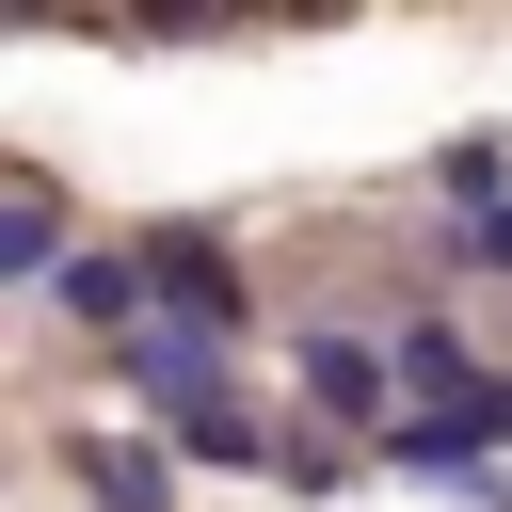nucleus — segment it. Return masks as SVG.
<instances>
[{"label":"nucleus","instance_id":"nucleus-6","mask_svg":"<svg viewBox=\"0 0 512 512\" xmlns=\"http://www.w3.org/2000/svg\"><path fill=\"white\" fill-rule=\"evenodd\" d=\"M384 368H400V400H416V416H448V400H464V384H480V352H464V336H448V320H432V336H400V352H384Z\"/></svg>","mask_w":512,"mask_h":512},{"label":"nucleus","instance_id":"nucleus-2","mask_svg":"<svg viewBox=\"0 0 512 512\" xmlns=\"http://www.w3.org/2000/svg\"><path fill=\"white\" fill-rule=\"evenodd\" d=\"M384 384H400V368H384L368 336H304V432H336V448L368 432V448H384V432H400V416H384Z\"/></svg>","mask_w":512,"mask_h":512},{"label":"nucleus","instance_id":"nucleus-3","mask_svg":"<svg viewBox=\"0 0 512 512\" xmlns=\"http://www.w3.org/2000/svg\"><path fill=\"white\" fill-rule=\"evenodd\" d=\"M144 288H160V320L240 336V256H224V240H144Z\"/></svg>","mask_w":512,"mask_h":512},{"label":"nucleus","instance_id":"nucleus-4","mask_svg":"<svg viewBox=\"0 0 512 512\" xmlns=\"http://www.w3.org/2000/svg\"><path fill=\"white\" fill-rule=\"evenodd\" d=\"M48 288H64V304H80V320H96V336H112V352H128V336H144V320H160V288H144V256H64V272H48Z\"/></svg>","mask_w":512,"mask_h":512},{"label":"nucleus","instance_id":"nucleus-1","mask_svg":"<svg viewBox=\"0 0 512 512\" xmlns=\"http://www.w3.org/2000/svg\"><path fill=\"white\" fill-rule=\"evenodd\" d=\"M112 368H128V400H144L160 432H176V416H208V400H240V384H224V336H192V320H144Z\"/></svg>","mask_w":512,"mask_h":512},{"label":"nucleus","instance_id":"nucleus-8","mask_svg":"<svg viewBox=\"0 0 512 512\" xmlns=\"http://www.w3.org/2000/svg\"><path fill=\"white\" fill-rule=\"evenodd\" d=\"M464 256H480V272H512V208H480V224H464Z\"/></svg>","mask_w":512,"mask_h":512},{"label":"nucleus","instance_id":"nucleus-7","mask_svg":"<svg viewBox=\"0 0 512 512\" xmlns=\"http://www.w3.org/2000/svg\"><path fill=\"white\" fill-rule=\"evenodd\" d=\"M32 272H64V224L16 192V208H0V288H32Z\"/></svg>","mask_w":512,"mask_h":512},{"label":"nucleus","instance_id":"nucleus-5","mask_svg":"<svg viewBox=\"0 0 512 512\" xmlns=\"http://www.w3.org/2000/svg\"><path fill=\"white\" fill-rule=\"evenodd\" d=\"M64 464H80V496H96V512H176V480H160V448H128V432H80Z\"/></svg>","mask_w":512,"mask_h":512}]
</instances>
